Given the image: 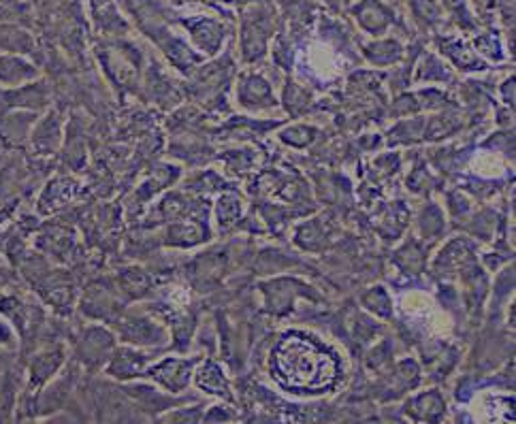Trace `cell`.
<instances>
[{
	"mask_svg": "<svg viewBox=\"0 0 516 424\" xmlns=\"http://www.w3.org/2000/svg\"><path fill=\"white\" fill-rule=\"evenodd\" d=\"M273 367L278 378L293 388L318 390L329 386L335 378L333 358L303 337H288L282 341L273 354Z\"/></svg>",
	"mask_w": 516,
	"mask_h": 424,
	"instance_id": "6da1fadb",
	"label": "cell"
},
{
	"mask_svg": "<svg viewBox=\"0 0 516 424\" xmlns=\"http://www.w3.org/2000/svg\"><path fill=\"white\" fill-rule=\"evenodd\" d=\"M190 32L192 37L199 41V45L207 52H214L216 47L222 43V28L212 22V20H199V22H190Z\"/></svg>",
	"mask_w": 516,
	"mask_h": 424,
	"instance_id": "7a4b0ae2",
	"label": "cell"
},
{
	"mask_svg": "<svg viewBox=\"0 0 516 424\" xmlns=\"http://www.w3.org/2000/svg\"><path fill=\"white\" fill-rule=\"evenodd\" d=\"M359 15H361V22L369 30H380L386 24V18H380V15H384V13L378 3H367L365 7L359 9Z\"/></svg>",
	"mask_w": 516,
	"mask_h": 424,
	"instance_id": "3957f363",
	"label": "cell"
}]
</instances>
